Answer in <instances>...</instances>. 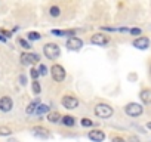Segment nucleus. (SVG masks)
<instances>
[{
	"label": "nucleus",
	"mask_w": 151,
	"mask_h": 142,
	"mask_svg": "<svg viewBox=\"0 0 151 142\" xmlns=\"http://www.w3.org/2000/svg\"><path fill=\"white\" fill-rule=\"evenodd\" d=\"M139 98L144 104H151V89H144L139 93Z\"/></svg>",
	"instance_id": "obj_15"
},
{
	"label": "nucleus",
	"mask_w": 151,
	"mask_h": 142,
	"mask_svg": "<svg viewBox=\"0 0 151 142\" xmlns=\"http://www.w3.org/2000/svg\"><path fill=\"white\" fill-rule=\"evenodd\" d=\"M12 129L9 126H0V136H11Z\"/></svg>",
	"instance_id": "obj_21"
},
{
	"label": "nucleus",
	"mask_w": 151,
	"mask_h": 142,
	"mask_svg": "<svg viewBox=\"0 0 151 142\" xmlns=\"http://www.w3.org/2000/svg\"><path fill=\"white\" fill-rule=\"evenodd\" d=\"M95 114L96 117L99 118H110L113 114H114V110L113 107H110L108 104H98L95 107Z\"/></svg>",
	"instance_id": "obj_2"
},
{
	"label": "nucleus",
	"mask_w": 151,
	"mask_h": 142,
	"mask_svg": "<svg viewBox=\"0 0 151 142\" xmlns=\"http://www.w3.org/2000/svg\"><path fill=\"white\" fill-rule=\"evenodd\" d=\"M61 104L67 110H76L79 107V99L76 96H73V95H64L62 99H61Z\"/></svg>",
	"instance_id": "obj_5"
},
{
	"label": "nucleus",
	"mask_w": 151,
	"mask_h": 142,
	"mask_svg": "<svg viewBox=\"0 0 151 142\" xmlns=\"http://www.w3.org/2000/svg\"><path fill=\"white\" fill-rule=\"evenodd\" d=\"M37 71H39V74H40V76H46V74L49 73V68H47L45 64H40L39 68H37Z\"/></svg>",
	"instance_id": "obj_23"
},
{
	"label": "nucleus",
	"mask_w": 151,
	"mask_h": 142,
	"mask_svg": "<svg viewBox=\"0 0 151 142\" xmlns=\"http://www.w3.org/2000/svg\"><path fill=\"white\" fill-rule=\"evenodd\" d=\"M39 61H40L39 53H30V52L21 53V64L22 65H33V64H37Z\"/></svg>",
	"instance_id": "obj_6"
},
{
	"label": "nucleus",
	"mask_w": 151,
	"mask_h": 142,
	"mask_svg": "<svg viewBox=\"0 0 151 142\" xmlns=\"http://www.w3.org/2000/svg\"><path fill=\"white\" fill-rule=\"evenodd\" d=\"M61 117H62V115H61L58 111H49L46 118H47V121H49V123H53V124H55V123L61 121Z\"/></svg>",
	"instance_id": "obj_14"
},
{
	"label": "nucleus",
	"mask_w": 151,
	"mask_h": 142,
	"mask_svg": "<svg viewBox=\"0 0 151 142\" xmlns=\"http://www.w3.org/2000/svg\"><path fill=\"white\" fill-rule=\"evenodd\" d=\"M150 73H151V68H150Z\"/></svg>",
	"instance_id": "obj_33"
},
{
	"label": "nucleus",
	"mask_w": 151,
	"mask_h": 142,
	"mask_svg": "<svg viewBox=\"0 0 151 142\" xmlns=\"http://www.w3.org/2000/svg\"><path fill=\"white\" fill-rule=\"evenodd\" d=\"M47 14H49V16H52V18H58L59 15H61V9L58 8V6H50L49 8V11H47Z\"/></svg>",
	"instance_id": "obj_18"
},
{
	"label": "nucleus",
	"mask_w": 151,
	"mask_h": 142,
	"mask_svg": "<svg viewBox=\"0 0 151 142\" xmlns=\"http://www.w3.org/2000/svg\"><path fill=\"white\" fill-rule=\"evenodd\" d=\"M50 74H52V79H53L55 82H58V83L64 82V80H65V76H67L65 68H64L62 65H59V64H53V65H52Z\"/></svg>",
	"instance_id": "obj_3"
},
{
	"label": "nucleus",
	"mask_w": 151,
	"mask_h": 142,
	"mask_svg": "<svg viewBox=\"0 0 151 142\" xmlns=\"http://www.w3.org/2000/svg\"><path fill=\"white\" fill-rule=\"evenodd\" d=\"M45 113H49V105H46V104H39L37 108H36V113H34V114L42 115V114H45Z\"/></svg>",
	"instance_id": "obj_20"
},
{
	"label": "nucleus",
	"mask_w": 151,
	"mask_h": 142,
	"mask_svg": "<svg viewBox=\"0 0 151 142\" xmlns=\"http://www.w3.org/2000/svg\"><path fill=\"white\" fill-rule=\"evenodd\" d=\"M124 113L130 117H139L142 113H144V108L141 104H136V102H130L124 107Z\"/></svg>",
	"instance_id": "obj_4"
},
{
	"label": "nucleus",
	"mask_w": 151,
	"mask_h": 142,
	"mask_svg": "<svg viewBox=\"0 0 151 142\" xmlns=\"http://www.w3.org/2000/svg\"><path fill=\"white\" fill-rule=\"evenodd\" d=\"M50 33L53 36H58V37H73V36H76L77 30H58V28H53V30H50Z\"/></svg>",
	"instance_id": "obj_13"
},
{
	"label": "nucleus",
	"mask_w": 151,
	"mask_h": 142,
	"mask_svg": "<svg viewBox=\"0 0 151 142\" xmlns=\"http://www.w3.org/2000/svg\"><path fill=\"white\" fill-rule=\"evenodd\" d=\"M6 40H8L6 37H3L2 34H0V42H2V43H6Z\"/></svg>",
	"instance_id": "obj_31"
},
{
	"label": "nucleus",
	"mask_w": 151,
	"mask_h": 142,
	"mask_svg": "<svg viewBox=\"0 0 151 142\" xmlns=\"http://www.w3.org/2000/svg\"><path fill=\"white\" fill-rule=\"evenodd\" d=\"M129 34H132V36H141L142 34V30L141 28H129Z\"/></svg>",
	"instance_id": "obj_28"
},
{
	"label": "nucleus",
	"mask_w": 151,
	"mask_h": 142,
	"mask_svg": "<svg viewBox=\"0 0 151 142\" xmlns=\"http://www.w3.org/2000/svg\"><path fill=\"white\" fill-rule=\"evenodd\" d=\"M40 102H39V99H36V101H33V102H30L28 104V107L25 108V113L27 114H34L36 113V108H37V105H39Z\"/></svg>",
	"instance_id": "obj_17"
},
{
	"label": "nucleus",
	"mask_w": 151,
	"mask_h": 142,
	"mask_svg": "<svg viewBox=\"0 0 151 142\" xmlns=\"http://www.w3.org/2000/svg\"><path fill=\"white\" fill-rule=\"evenodd\" d=\"M108 42H110V36L102 34V33H95L91 37V43L92 44H96V46H105Z\"/></svg>",
	"instance_id": "obj_8"
},
{
	"label": "nucleus",
	"mask_w": 151,
	"mask_h": 142,
	"mask_svg": "<svg viewBox=\"0 0 151 142\" xmlns=\"http://www.w3.org/2000/svg\"><path fill=\"white\" fill-rule=\"evenodd\" d=\"M83 40L82 39H79V37H76V36H73V37H68V40H67V49L68 50H80L82 47H83Z\"/></svg>",
	"instance_id": "obj_7"
},
{
	"label": "nucleus",
	"mask_w": 151,
	"mask_h": 142,
	"mask_svg": "<svg viewBox=\"0 0 151 142\" xmlns=\"http://www.w3.org/2000/svg\"><path fill=\"white\" fill-rule=\"evenodd\" d=\"M43 53L47 59H56L59 55H61V47L56 44V43H46L43 46Z\"/></svg>",
	"instance_id": "obj_1"
},
{
	"label": "nucleus",
	"mask_w": 151,
	"mask_h": 142,
	"mask_svg": "<svg viewBox=\"0 0 151 142\" xmlns=\"http://www.w3.org/2000/svg\"><path fill=\"white\" fill-rule=\"evenodd\" d=\"M111 142H126L123 138H120V136H116V138H113V141Z\"/></svg>",
	"instance_id": "obj_30"
},
{
	"label": "nucleus",
	"mask_w": 151,
	"mask_h": 142,
	"mask_svg": "<svg viewBox=\"0 0 151 142\" xmlns=\"http://www.w3.org/2000/svg\"><path fill=\"white\" fill-rule=\"evenodd\" d=\"M14 108V99L11 96H2L0 98V111L2 113H9Z\"/></svg>",
	"instance_id": "obj_9"
},
{
	"label": "nucleus",
	"mask_w": 151,
	"mask_h": 142,
	"mask_svg": "<svg viewBox=\"0 0 151 142\" xmlns=\"http://www.w3.org/2000/svg\"><path fill=\"white\" fill-rule=\"evenodd\" d=\"M31 89H33V92H34L36 95H39V93L42 92V86H40V83H39L37 80H33V85H31Z\"/></svg>",
	"instance_id": "obj_22"
},
{
	"label": "nucleus",
	"mask_w": 151,
	"mask_h": 142,
	"mask_svg": "<svg viewBox=\"0 0 151 142\" xmlns=\"http://www.w3.org/2000/svg\"><path fill=\"white\" fill-rule=\"evenodd\" d=\"M88 138L91 141H93V142H102L105 139V133L102 130H99V129H95V130H91L88 133Z\"/></svg>",
	"instance_id": "obj_11"
},
{
	"label": "nucleus",
	"mask_w": 151,
	"mask_h": 142,
	"mask_svg": "<svg viewBox=\"0 0 151 142\" xmlns=\"http://www.w3.org/2000/svg\"><path fill=\"white\" fill-rule=\"evenodd\" d=\"M18 42H19V44H21L24 49H27V50H28V49H31V44H30V42H28V40H25V39L19 37V40H18Z\"/></svg>",
	"instance_id": "obj_24"
},
{
	"label": "nucleus",
	"mask_w": 151,
	"mask_h": 142,
	"mask_svg": "<svg viewBox=\"0 0 151 142\" xmlns=\"http://www.w3.org/2000/svg\"><path fill=\"white\" fill-rule=\"evenodd\" d=\"M19 85H22V86H25V85H27V77H25L24 74H21V76H19Z\"/></svg>",
	"instance_id": "obj_29"
},
{
	"label": "nucleus",
	"mask_w": 151,
	"mask_h": 142,
	"mask_svg": "<svg viewBox=\"0 0 151 142\" xmlns=\"http://www.w3.org/2000/svg\"><path fill=\"white\" fill-rule=\"evenodd\" d=\"M30 76H31V79H33V80H37V79L40 77L37 68H31V70H30Z\"/></svg>",
	"instance_id": "obj_25"
},
{
	"label": "nucleus",
	"mask_w": 151,
	"mask_h": 142,
	"mask_svg": "<svg viewBox=\"0 0 151 142\" xmlns=\"http://www.w3.org/2000/svg\"><path fill=\"white\" fill-rule=\"evenodd\" d=\"M82 126L83 127H92L93 126V121L91 118H82Z\"/></svg>",
	"instance_id": "obj_26"
},
{
	"label": "nucleus",
	"mask_w": 151,
	"mask_h": 142,
	"mask_svg": "<svg viewBox=\"0 0 151 142\" xmlns=\"http://www.w3.org/2000/svg\"><path fill=\"white\" fill-rule=\"evenodd\" d=\"M61 121H62L65 126H68V127H73V126L76 124V118H74L73 115H64V117H61Z\"/></svg>",
	"instance_id": "obj_16"
},
{
	"label": "nucleus",
	"mask_w": 151,
	"mask_h": 142,
	"mask_svg": "<svg viewBox=\"0 0 151 142\" xmlns=\"http://www.w3.org/2000/svg\"><path fill=\"white\" fill-rule=\"evenodd\" d=\"M40 39H42V34L37 33V31H30V33L27 34V40H28V42H37V40H40Z\"/></svg>",
	"instance_id": "obj_19"
},
{
	"label": "nucleus",
	"mask_w": 151,
	"mask_h": 142,
	"mask_svg": "<svg viewBox=\"0 0 151 142\" xmlns=\"http://www.w3.org/2000/svg\"><path fill=\"white\" fill-rule=\"evenodd\" d=\"M132 44H133L136 49L145 50V49H148V46H150V39H148V37H144V36H141V37L135 39Z\"/></svg>",
	"instance_id": "obj_10"
},
{
	"label": "nucleus",
	"mask_w": 151,
	"mask_h": 142,
	"mask_svg": "<svg viewBox=\"0 0 151 142\" xmlns=\"http://www.w3.org/2000/svg\"><path fill=\"white\" fill-rule=\"evenodd\" d=\"M0 34H2L3 37H6V39H11V37H12V31L5 30V28H0Z\"/></svg>",
	"instance_id": "obj_27"
},
{
	"label": "nucleus",
	"mask_w": 151,
	"mask_h": 142,
	"mask_svg": "<svg viewBox=\"0 0 151 142\" xmlns=\"http://www.w3.org/2000/svg\"><path fill=\"white\" fill-rule=\"evenodd\" d=\"M147 129H150V130H151V121H148V123H147Z\"/></svg>",
	"instance_id": "obj_32"
},
{
	"label": "nucleus",
	"mask_w": 151,
	"mask_h": 142,
	"mask_svg": "<svg viewBox=\"0 0 151 142\" xmlns=\"http://www.w3.org/2000/svg\"><path fill=\"white\" fill-rule=\"evenodd\" d=\"M31 130H33V135H34V136L42 138V139H46V138H49V136H50L49 130H47L46 127H42V126H34Z\"/></svg>",
	"instance_id": "obj_12"
}]
</instances>
